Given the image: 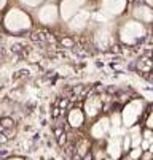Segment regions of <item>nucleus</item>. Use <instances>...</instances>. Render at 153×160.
<instances>
[{
  "instance_id": "obj_7",
  "label": "nucleus",
  "mask_w": 153,
  "mask_h": 160,
  "mask_svg": "<svg viewBox=\"0 0 153 160\" xmlns=\"http://www.w3.org/2000/svg\"><path fill=\"white\" fill-rule=\"evenodd\" d=\"M124 7V0H105L104 2V8L107 11H110L112 14H118Z\"/></svg>"
},
{
  "instance_id": "obj_12",
  "label": "nucleus",
  "mask_w": 153,
  "mask_h": 160,
  "mask_svg": "<svg viewBox=\"0 0 153 160\" xmlns=\"http://www.w3.org/2000/svg\"><path fill=\"white\" fill-rule=\"evenodd\" d=\"M110 124H112V127H121L123 125V116H121V112H113L112 114Z\"/></svg>"
},
{
  "instance_id": "obj_9",
  "label": "nucleus",
  "mask_w": 153,
  "mask_h": 160,
  "mask_svg": "<svg viewBox=\"0 0 153 160\" xmlns=\"http://www.w3.org/2000/svg\"><path fill=\"white\" fill-rule=\"evenodd\" d=\"M83 121H85V118H83V112L80 109H72L69 112V124L72 127H75V128L80 127L83 124Z\"/></svg>"
},
{
  "instance_id": "obj_21",
  "label": "nucleus",
  "mask_w": 153,
  "mask_h": 160,
  "mask_svg": "<svg viewBox=\"0 0 153 160\" xmlns=\"http://www.w3.org/2000/svg\"><path fill=\"white\" fill-rule=\"evenodd\" d=\"M23 2H26V3H30V0H23ZM38 2H40V0H38Z\"/></svg>"
},
{
  "instance_id": "obj_2",
  "label": "nucleus",
  "mask_w": 153,
  "mask_h": 160,
  "mask_svg": "<svg viewBox=\"0 0 153 160\" xmlns=\"http://www.w3.org/2000/svg\"><path fill=\"white\" fill-rule=\"evenodd\" d=\"M7 26L11 30H18V29L29 27L30 22H29V18L24 13H21L19 10H11L10 14L7 16Z\"/></svg>"
},
{
  "instance_id": "obj_14",
  "label": "nucleus",
  "mask_w": 153,
  "mask_h": 160,
  "mask_svg": "<svg viewBox=\"0 0 153 160\" xmlns=\"http://www.w3.org/2000/svg\"><path fill=\"white\" fill-rule=\"evenodd\" d=\"M142 135H144V140H147V141L153 143V130H150V128H145Z\"/></svg>"
},
{
  "instance_id": "obj_8",
  "label": "nucleus",
  "mask_w": 153,
  "mask_h": 160,
  "mask_svg": "<svg viewBox=\"0 0 153 160\" xmlns=\"http://www.w3.org/2000/svg\"><path fill=\"white\" fill-rule=\"evenodd\" d=\"M83 0H64V3H62V16L64 18H69L75 8H78L81 5Z\"/></svg>"
},
{
  "instance_id": "obj_15",
  "label": "nucleus",
  "mask_w": 153,
  "mask_h": 160,
  "mask_svg": "<svg viewBox=\"0 0 153 160\" xmlns=\"http://www.w3.org/2000/svg\"><path fill=\"white\" fill-rule=\"evenodd\" d=\"M145 127H147V128H150V130H153V111L150 112V116L147 118V122H145Z\"/></svg>"
},
{
  "instance_id": "obj_16",
  "label": "nucleus",
  "mask_w": 153,
  "mask_h": 160,
  "mask_svg": "<svg viewBox=\"0 0 153 160\" xmlns=\"http://www.w3.org/2000/svg\"><path fill=\"white\" fill-rule=\"evenodd\" d=\"M150 146H151V143H150V141H147V140H144V141H142V144H140V148L144 149V152H147V151L150 149Z\"/></svg>"
},
{
  "instance_id": "obj_11",
  "label": "nucleus",
  "mask_w": 153,
  "mask_h": 160,
  "mask_svg": "<svg viewBox=\"0 0 153 160\" xmlns=\"http://www.w3.org/2000/svg\"><path fill=\"white\" fill-rule=\"evenodd\" d=\"M40 19L43 22H51L56 19V8L54 7H46V8H43L41 14H40Z\"/></svg>"
},
{
  "instance_id": "obj_17",
  "label": "nucleus",
  "mask_w": 153,
  "mask_h": 160,
  "mask_svg": "<svg viewBox=\"0 0 153 160\" xmlns=\"http://www.w3.org/2000/svg\"><path fill=\"white\" fill-rule=\"evenodd\" d=\"M140 160H153V154L150 151H147V152H144V155H142Z\"/></svg>"
},
{
  "instance_id": "obj_10",
  "label": "nucleus",
  "mask_w": 153,
  "mask_h": 160,
  "mask_svg": "<svg viewBox=\"0 0 153 160\" xmlns=\"http://www.w3.org/2000/svg\"><path fill=\"white\" fill-rule=\"evenodd\" d=\"M134 14H136V18H139L144 22L153 21V11L148 7H139V8H136V13Z\"/></svg>"
},
{
  "instance_id": "obj_20",
  "label": "nucleus",
  "mask_w": 153,
  "mask_h": 160,
  "mask_svg": "<svg viewBox=\"0 0 153 160\" xmlns=\"http://www.w3.org/2000/svg\"><path fill=\"white\" fill-rule=\"evenodd\" d=\"M123 160H133V158H131V157H124Z\"/></svg>"
},
{
  "instance_id": "obj_19",
  "label": "nucleus",
  "mask_w": 153,
  "mask_h": 160,
  "mask_svg": "<svg viewBox=\"0 0 153 160\" xmlns=\"http://www.w3.org/2000/svg\"><path fill=\"white\" fill-rule=\"evenodd\" d=\"M148 151H150V152L153 154V143H151V146H150V149H148Z\"/></svg>"
},
{
  "instance_id": "obj_3",
  "label": "nucleus",
  "mask_w": 153,
  "mask_h": 160,
  "mask_svg": "<svg viewBox=\"0 0 153 160\" xmlns=\"http://www.w3.org/2000/svg\"><path fill=\"white\" fill-rule=\"evenodd\" d=\"M144 33H145V29L139 24V22H128L121 30V38L126 43H134Z\"/></svg>"
},
{
  "instance_id": "obj_5",
  "label": "nucleus",
  "mask_w": 153,
  "mask_h": 160,
  "mask_svg": "<svg viewBox=\"0 0 153 160\" xmlns=\"http://www.w3.org/2000/svg\"><path fill=\"white\" fill-rule=\"evenodd\" d=\"M123 151V138H110L108 141V146H107V152L112 158H118L120 154Z\"/></svg>"
},
{
  "instance_id": "obj_22",
  "label": "nucleus",
  "mask_w": 153,
  "mask_h": 160,
  "mask_svg": "<svg viewBox=\"0 0 153 160\" xmlns=\"http://www.w3.org/2000/svg\"><path fill=\"white\" fill-rule=\"evenodd\" d=\"M105 160H115V158H112V157H110V158H105Z\"/></svg>"
},
{
  "instance_id": "obj_18",
  "label": "nucleus",
  "mask_w": 153,
  "mask_h": 160,
  "mask_svg": "<svg viewBox=\"0 0 153 160\" xmlns=\"http://www.w3.org/2000/svg\"><path fill=\"white\" fill-rule=\"evenodd\" d=\"M5 141H7V138H5L3 135H0V143H5Z\"/></svg>"
},
{
  "instance_id": "obj_4",
  "label": "nucleus",
  "mask_w": 153,
  "mask_h": 160,
  "mask_svg": "<svg viewBox=\"0 0 153 160\" xmlns=\"http://www.w3.org/2000/svg\"><path fill=\"white\" fill-rule=\"evenodd\" d=\"M110 119H107V118H102L99 119L94 127L91 128V135L94 136V138H102V136H105L108 132H110Z\"/></svg>"
},
{
  "instance_id": "obj_13",
  "label": "nucleus",
  "mask_w": 153,
  "mask_h": 160,
  "mask_svg": "<svg viewBox=\"0 0 153 160\" xmlns=\"http://www.w3.org/2000/svg\"><path fill=\"white\" fill-rule=\"evenodd\" d=\"M142 155H144V149L142 148H134V149H131V152H129V157L133 160H140Z\"/></svg>"
},
{
  "instance_id": "obj_23",
  "label": "nucleus",
  "mask_w": 153,
  "mask_h": 160,
  "mask_svg": "<svg viewBox=\"0 0 153 160\" xmlns=\"http://www.w3.org/2000/svg\"><path fill=\"white\" fill-rule=\"evenodd\" d=\"M10 160H21V158H10Z\"/></svg>"
},
{
  "instance_id": "obj_6",
  "label": "nucleus",
  "mask_w": 153,
  "mask_h": 160,
  "mask_svg": "<svg viewBox=\"0 0 153 160\" xmlns=\"http://www.w3.org/2000/svg\"><path fill=\"white\" fill-rule=\"evenodd\" d=\"M101 108H102V102H101L99 97H91V98H88V102L85 103V111H86V114H88L90 118H94L96 114L99 112Z\"/></svg>"
},
{
  "instance_id": "obj_1",
  "label": "nucleus",
  "mask_w": 153,
  "mask_h": 160,
  "mask_svg": "<svg viewBox=\"0 0 153 160\" xmlns=\"http://www.w3.org/2000/svg\"><path fill=\"white\" fill-rule=\"evenodd\" d=\"M142 109H144V105L140 100H133V102H129L123 112H121V116H123V125H128L129 128L136 125V122L139 121V118L142 116Z\"/></svg>"
}]
</instances>
